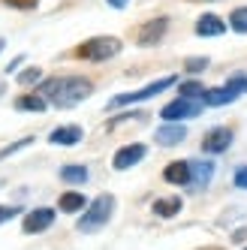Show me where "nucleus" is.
<instances>
[{
  "label": "nucleus",
  "instance_id": "nucleus-1",
  "mask_svg": "<svg viewBox=\"0 0 247 250\" xmlns=\"http://www.w3.org/2000/svg\"><path fill=\"white\" fill-rule=\"evenodd\" d=\"M51 105H58V109H73L79 105L82 100H87L94 94V84L87 79H79V76H66V79H51L42 84L40 91Z\"/></svg>",
  "mask_w": 247,
  "mask_h": 250
},
{
  "label": "nucleus",
  "instance_id": "nucleus-2",
  "mask_svg": "<svg viewBox=\"0 0 247 250\" xmlns=\"http://www.w3.org/2000/svg\"><path fill=\"white\" fill-rule=\"evenodd\" d=\"M112 211H115V196H100V199H94L91 205H87V211L79 217V232H97L103 229L105 223H109L112 217Z\"/></svg>",
  "mask_w": 247,
  "mask_h": 250
},
{
  "label": "nucleus",
  "instance_id": "nucleus-3",
  "mask_svg": "<svg viewBox=\"0 0 247 250\" xmlns=\"http://www.w3.org/2000/svg\"><path fill=\"white\" fill-rule=\"evenodd\" d=\"M121 51V40L118 37H94V40H87L76 48V55L82 61H109L115 58Z\"/></svg>",
  "mask_w": 247,
  "mask_h": 250
},
{
  "label": "nucleus",
  "instance_id": "nucleus-4",
  "mask_svg": "<svg viewBox=\"0 0 247 250\" xmlns=\"http://www.w3.org/2000/svg\"><path fill=\"white\" fill-rule=\"evenodd\" d=\"M172 84H175V76H166V79H160V82L145 84L142 91H133V94H118V97H112L109 109H121V105H133V103H145V100H151V97H157V94H163L166 87H172Z\"/></svg>",
  "mask_w": 247,
  "mask_h": 250
},
{
  "label": "nucleus",
  "instance_id": "nucleus-5",
  "mask_svg": "<svg viewBox=\"0 0 247 250\" xmlns=\"http://www.w3.org/2000/svg\"><path fill=\"white\" fill-rule=\"evenodd\" d=\"M241 94H247V79L244 76H238V79H232L229 84H223V87H211V91H205V97H202V103L205 105H229L232 100H238Z\"/></svg>",
  "mask_w": 247,
  "mask_h": 250
},
{
  "label": "nucleus",
  "instance_id": "nucleus-6",
  "mask_svg": "<svg viewBox=\"0 0 247 250\" xmlns=\"http://www.w3.org/2000/svg\"><path fill=\"white\" fill-rule=\"evenodd\" d=\"M202 112V100H184V97H178L175 103H169L166 109L160 112V118L163 121H184V118H196Z\"/></svg>",
  "mask_w": 247,
  "mask_h": 250
},
{
  "label": "nucleus",
  "instance_id": "nucleus-7",
  "mask_svg": "<svg viewBox=\"0 0 247 250\" xmlns=\"http://www.w3.org/2000/svg\"><path fill=\"white\" fill-rule=\"evenodd\" d=\"M51 223H55V211H51V208H33L24 217L21 229L27 232V235H37V232H45Z\"/></svg>",
  "mask_w": 247,
  "mask_h": 250
},
{
  "label": "nucleus",
  "instance_id": "nucleus-8",
  "mask_svg": "<svg viewBox=\"0 0 247 250\" xmlns=\"http://www.w3.org/2000/svg\"><path fill=\"white\" fill-rule=\"evenodd\" d=\"M229 145H232V130H226V127L208 130L202 139V151H208V154H223Z\"/></svg>",
  "mask_w": 247,
  "mask_h": 250
},
{
  "label": "nucleus",
  "instance_id": "nucleus-9",
  "mask_svg": "<svg viewBox=\"0 0 247 250\" xmlns=\"http://www.w3.org/2000/svg\"><path fill=\"white\" fill-rule=\"evenodd\" d=\"M211 178H214V163L190 160V190H205Z\"/></svg>",
  "mask_w": 247,
  "mask_h": 250
},
{
  "label": "nucleus",
  "instance_id": "nucleus-10",
  "mask_svg": "<svg viewBox=\"0 0 247 250\" xmlns=\"http://www.w3.org/2000/svg\"><path fill=\"white\" fill-rule=\"evenodd\" d=\"M145 145H139V142H136V145H127V148H121L118 154H115V169L118 172H124V169H133L136 163H142V160H145Z\"/></svg>",
  "mask_w": 247,
  "mask_h": 250
},
{
  "label": "nucleus",
  "instance_id": "nucleus-11",
  "mask_svg": "<svg viewBox=\"0 0 247 250\" xmlns=\"http://www.w3.org/2000/svg\"><path fill=\"white\" fill-rule=\"evenodd\" d=\"M154 139L160 142V145L172 148V145H178V142H184V139H187V127H181V124L169 121V124H163V127L154 133Z\"/></svg>",
  "mask_w": 247,
  "mask_h": 250
},
{
  "label": "nucleus",
  "instance_id": "nucleus-12",
  "mask_svg": "<svg viewBox=\"0 0 247 250\" xmlns=\"http://www.w3.org/2000/svg\"><path fill=\"white\" fill-rule=\"evenodd\" d=\"M169 27V19H154L148 21L142 30H139V45H154V42H160L163 40V33Z\"/></svg>",
  "mask_w": 247,
  "mask_h": 250
},
{
  "label": "nucleus",
  "instance_id": "nucleus-13",
  "mask_svg": "<svg viewBox=\"0 0 247 250\" xmlns=\"http://www.w3.org/2000/svg\"><path fill=\"white\" fill-rule=\"evenodd\" d=\"M163 178L169 184H181V187H190V163L187 160H175V163L166 166Z\"/></svg>",
  "mask_w": 247,
  "mask_h": 250
},
{
  "label": "nucleus",
  "instance_id": "nucleus-14",
  "mask_svg": "<svg viewBox=\"0 0 247 250\" xmlns=\"http://www.w3.org/2000/svg\"><path fill=\"white\" fill-rule=\"evenodd\" d=\"M48 142H51V145H79V142H82V130L79 127H58V130H51Z\"/></svg>",
  "mask_w": 247,
  "mask_h": 250
},
{
  "label": "nucleus",
  "instance_id": "nucleus-15",
  "mask_svg": "<svg viewBox=\"0 0 247 250\" xmlns=\"http://www.w3.org/2000/svg\"><path fill=\"white\" fill-rule=\"evenodd\" d=\"M196 33L199 37H220V33H226V24L217 19V15H202L196 21Z\"/></svg>",
  "mask_w": 247,
  "mask_h": 250
},
{
  "label": "nucleus",
  "instance_id": "nucleus-16",
  "mask_svg": "<svg viewBox=\"0 0 247 250\" xmlns=\"http://www.w3.org/2000/svg\"><path fill=\"white\" fill-rule=\"evenodd\" d=\"M45 105H48V100L42 94H24V97L15 100V109L19 112H45Z\"/></svg>",
  "mask_w": 247,
  "mask_h": 250
},
{
  "label": "nucleus",
  "instance_id": "nucleus-17",
  "mask_svg": "<svg viewBox=\"0 0 247 250\" xmlns=\"http://www.w3.org/2000/svg\"><path fill=\"white\" fill-rule=\"evenodd\" d=\"M178 211H181V199H178V196H172V199H157L154 202V214H157V217H175Z\"/></svg>",
  "mask_w": 247,
  "mask_h": 250
},
{
  "label": "nucleus",
  "instance_id": "nucleus-18",
  "mask_svg": "<svg viewBox=\"0 0 247 250\" xmlns=\"http://www.w3.org/2000/svg\"><path fill=\"white\" fill-rule=\"evenodd\" d=\"M61 181H66V184H84L87 181V169L84 166H63L61 169Z\"/></svg>",
  "mask_w": 247,
  "mask_h": 250
},
{
  "label": "nucleus",
  "instance_id": "nucleus-19",
  "mask_svg": "<svg viewBox=\"0 0 247 250\" xmlns=\"http://www.w3.org/2000/svg\"><path fill=\"white\" fill-rule=\"evenodd\" d=\"M58 205H61V211H66V214H76V211L84 208V196H82V193H63Z\"/></svg>",
  "mask_w": 247,
  "mask_h": 250
},
{
  "label": "nucleus",
  "instance_id": "nucleus-20",
  "mask_svg": "<svg viewBox=\"0 0 247 250\" xmlns=\"http://www.w3.org/2000/svg\"><path fill=\"white\" fill-rule=\"evenodd\" d=\"M178 97H184V100H202L205 97V87H202V82H181Z\"/></svg>",
  "mask_w": 247,
  "mask_h": 250
},
{
  "label": "nucleus",
  "instance_id": "nucleus-21",
  "mask_svg": "<svg viewBox=\"0 0 247 250\" xmlns=\"http://www.w3.org/2000/svg\"><path fill=\"white\" fill-rule=\"evenodd\" d=\"M229 24H232L235 33H247V6L235 9V12H232V19H229Z\"/></svg>",
  "mask_w": 247,
  "mask_h": 250
},
{
  "label": "nucleus",
  "instance_id": "nucleus-22",
  "mask_svg": "<svg viewBox=\"0 0 247 250\" xmlns=\"http://www.w3.org/2000/svg\"><path fill=\"white\" fill-rule=\"evenodd\" d=\"M40 79H42V69H40V66H27L24 73H19V82H21V84H37Z\"/></svg>",
  "mask_w": 247,
  "mask_h": 250
},
{
  "label": "nucleus",
  "instance_id": "nucleus-23",
  "mask_svg": "<svg viewBox=\"0 0 247 250\" xmlns=\"http://www.w3.org/2000/svg\"><path fill=\"white\" fill-rule=\"evenodd\" d=\"M27 145H33V139H30V136H27V139H19V142H12L9 148H3V151H0V160H6L9 154H15V151H21V148H27Z\"/></svg>",
  "mask_w": 247,
  "mask_h": 250
},
{
  "label": "nucleus",
  "instance_id": "nucleus-24",
  "mask_svg": "<svg viewBox=\"0 0 247 250\" xmlns=\"http://www.w3.org/2000/svg\"><path fill=\"white\" fill-rule=\"evenodd\" d=\"M205 66H208V58H190L187 61V73H199Z\"/></svg>",
  "mask_w": 247,
  "mask_h": 250
},
{
  "label": "nucleus",
  "instance_id": "nucleus-25",
  "mask_svg": "<svg viewBox=\"0 0 247 250\" xmlns=\"http://www.w3.org/2000/svg\"><path fill=\"white\" fill-rule=\"evenodd\" d=\"M6 6H15V9H33L40 3V0H3Z\"/></svg>",
  "mask_w": 247,
  "mask_h": 250
},
{
  "label": "nucleus",
  "instance_id": "nucleus-26",
  "mask_svg": "<svg viewBox=\"0 0 247 250\" xmlns=\"http://www.w3.org/2000/svg\"><path fill=\"white\" fill-rule=\"evenodd\" d=\"M235 187H241V190H247V166H241V169L235 172Z\"/></svg>",
  "mask_w": 247,
  "mask_h": 250
},
{
  "label": "nucleus",
  "instance_id": "nucleus-27",
  "mask_svg": "<svg viewBox=\"0 0 247 250\" xmlns=\"http://www.w3.org/2000/svg\"><path fill=\"white\" fill-rule=\"evenodd\" d=\"M19 211H21V208H9V205H0V223H3V220H9V217H15Z\"/></svg>",
  "mask_w": 247,
  "mask_h": 250
},
{
  "label": "nucleus",
  "instance_id": "nucleus-28",
  "mask_svg": "<svg viewBox=\"0 0 247 250\" xmlns=\"http://www.w3.org/2000/svg\"><path fill=\"white\" fill-rule=\"evenodd\" d=\"M105 3L115 6V9H124V6H127V0H105Z\"/></svg>",
  "mask_w": 247,
  "mask_h": 250
},
{
  "label": "nucleus",
  "instance_id": "nucleus-29",
  "mask_svg": "<svg viewBox=\"0 0 247 250\" xmlns=\"http://www.w3.org/2000/svg\"><path fill=\"white\" fill-rule=\"evenodd\" d=\"M3 45H6V42H3V40H0V51H3Z\"/></svg>",
  "mask_w": 247,
  "mask_h": 250
},
{
  "label": "nucleus",
  "instance_id": "nucleus-30",
  "mask_svg": "<svg viewBox=\"0 0 247 250\" xmlns=\"http://www.w3.org/2000/svg\"><path fill=\"white\" fill-rule=\"evenodd\" d=\"M193 3H202V0H193Z\"/></svg>",
  "mask_w": 247,
  "mask_h": 250
}]
</instances>
